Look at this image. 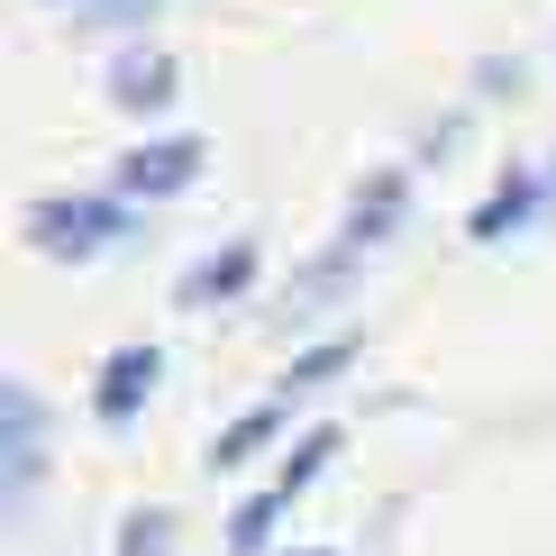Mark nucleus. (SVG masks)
Segmentation results:
<instances>
[{"instance_id":"f8f14e48","label":"nucleus","mask_w":556,"mask_h":556,"mask_svg":"<svg viewBox=\"0 0 556 556\" xmlns=\"http://www.w3.org/2000/svg\"><path fill=\"white\" fill-rule=\"evenodd\" d=\"M165 539H174V529H165V511H137V520L119 529V556H165Z\"/></svg>"},{"instance_id":"f257e3e1","label":"nucleus","mask_w":556,"mask_h":556,"mask_svg":"<svg viewBox=\"0 0 556 556\" xmlns=\"http://www.w3.org/2000/svg\"><path fill=\"white\" fill-rule=\"evenodd\" d=\"M128 238H137V201H119V192H55V201H28V247H37V256L83 265V256H110V247H128Z\"/></svg>"},{"instance_id":"9b49d317","label":"nucleus","mask_w":556,"mask_h":556,"mask_svg":"<svg viewBox=\"0 0 556 556\" xmlns=\"http://www.w3.org/2000/svg\"><path fill=\"white\" fill-rule=\"evenodd\" d=\"M329 456H338V429H311V438H301V447H292V466H283V483H274V493H283V502H292V493H301V483H311L319 466H329Z\"/></svg>"},{"instance_id":"1a4fd4ad","label":"nucleus","mask_w":556,"mask_h":556,"mask_svg":"<svg viewBox=\"0 0 556 556\" xmlns=\"http://www.w3.org/2000/svg\"><path fill=\"white\" fill-rule=\"evenodd\" d=\"M28 475H37V392L10 383V483H28Z\"/></svg>"},{"instance_id":"6e6552de","label":"nucleus","mask_w":556,"mask_h":556,"mask_svg":"<svg viewBox=\"0 0 556 556\" xmlns=\"http://www.w3.org/2000/svg\"><path fill=\"white\" fill-rule=\"evenodd\" d=\"M274 429H283V402H265V410H247V420H228L211 456H219V466H247V456H256V447H265Z\"/></svg>"},{"instance_id":"423d86ee","label":"nucleus","mask_w":556,"mask_h":556,"mask_svg":"<svg viewBox=\"0 0 556 556\" xmlns=\"http://www.w3.org/2000/svg\"><path fill=\"white\" fill-rule=\"evenodd\" d=\"M155 365H165L155 346H119V356L101 365V392H91V410H101L110 429H128V410H137V402L155 392Z\"/></svg>"},{"instance_id":"7ed1b4c3","label":"nucleus","mask_w":556,"mask_h":556,"mask_svg":"<svg viewBox=\"0 0 556 556\" xmlns=\"http://www.w3.org/2000/svg\"><path fill=\"white\" fill-rule=\"evenodd\" d=\"M547 201H556V174H529V165H502V182H493V192L475 201V219H466V238H475V247H502V238H520V228L539 219Z\"/></svg>"},{"instance_id":"0eeeda50","label":"nucleus","mask_w":556,"mask_h":556,"mask_svg":"<svg viewBox=\"0 0 556 556\" xmlns=\"http://www.w3.org/2000/svg\"><path fill=\"white\" fill-rule=\"evenodd\" d=\"M174 55H155V46H147V55H119V64H110V101H119V110H137V119H155V110H174Z\"/></svg>"},{"instance_id":"39448f33","label":"nucleus","mask_w":556,"mask_h":556,"mask_svg":"<svg viewBox=\"0 0 556 556\" xmlns=\"http://www.w3.org/2000/svg\"><path fill=\"white\" fill-rule=\"evenodd\" d=\"M247 283H256V238H228L219 256H201V265L174 283V301H182V311H211V301H238Z\"/></svg>"},{"instance_id":"20e7f679","label":"nucleus","mask_w":556,"mask_h":556,"mask_svg":"<svg viewBox=\"0 0 556 556\" xmlns=\"http://www.w3.org/2000/svg\"><path fill=\"white\" fill-rule=\"evenodd\" d=\"M402 211H410V174L402 165H383V174H365L356 182V201H346V256H365V247H383L392 228H402Z\"/></svg>"},{"instance_id":"f03ea898","label":"nucleus","mask_w":556,"mask_h":556,"mask_svg":"<svg viewBox=\"0 0 556 556\" xmlns=\"http://www.w3.org/2000/svg\"><path fill=\"white\" fill-rule=\"evenodd\" d=\"M201 165H211L201 137H137L119 155V201H174V192L201 182Z\"/></svg>"},{"instance_id":"9d476101","label":"nucleus","mask_w":556,"mask_h":556,"mask_svg":"<svg viewBox=\"0 0 556 556\" xmlns=\"http://www.w3.org/2000/svg\"><path fill=\"white\" fill-rule=\"evenodd\" d=\"M346 356H356V338H329V346H311V356H301L292 375H283V402H301V392H319V383H329Z\"/></svg>"},{"instance_id":"ddd939ff","label":"nucleus","mask_w":556,"mask_h":556,"mask_svg":"<svg viewBox=\"0 0 556 556\" xmlns=\"http://www.w3.org/2000/svg\"><path fill=\"white\" fill-rule=\"evenodd\" d=\"M83 10H91V18H137L147 0H83Z\"/></svg>"}]
</instances>
